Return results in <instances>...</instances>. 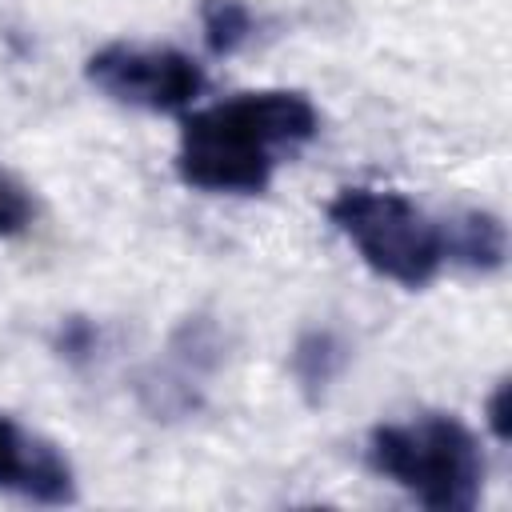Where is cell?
I'll return each instance as SVG.
<instances>
[{
  "instance_id": "obj_10",
  "label": "cell",
  "mask_w": 512,
  "mask_h": 512,
  "mask_svg": "<svg viewBox=\"0 0 512 512\" xmlns=\"http://www.w3.org/2000/svg\"><path fill=\"white\" fill-rule=\"evenodd\" d=\"M56 352L68 360V364H84L92 352H96V324L84 320V316H68L56 332Z\"/></svg>"
},
{
  "instance_id": "obj_5",
  "label": "cell",
  "mask_w": 512,
  "mask_h": 512,
  "mask_svg": "<svg viewBox=\"0 0 512 512\" xmlns=\"http://www.w3.org/2000/svg\"><path fill=\"white\" fill-rule=\"evenodd\" d=\"M0 492H12L32 504L76 500V472L68 456L52 440L20 428L4 412H0Z\"/></svg>"
},
{
  "instance_id": "obj_4",
  "label": "cell",
  "mask_w": 512,
  "mask_h": 512,
  "mask_svg": "<svg viewBox=\"0 0 512 512\" xmlns=\"http://www.w3.org/2000/svg\"><path fill=\"white\" fill-rule=\"evenodd\" d=\"M84 76L108 100L140 112H188L208 88L204 68L180 48L124 40L96 48L84 64Z\"/></svg>"
},
{
  "instance_id": "obj_1",
  "label": "cell",
  "mask_w": 512,
  "mask_h": 512,
  "mask_svg": "<svg viewBox=\"0 0 512 512\" xmlns=\"http://www.w3.org/2000/svg\"><path fill=\"white\" fill-rule=\"evenodd\" d=\"M320 132V112L304 92L260 88L184 112L176 176L200 192L256 196L272 184L276 152Z\"/></svg>"
},
{
  "instance_id": "obj_6",
  "label": "cell",
  "mask_w": 512,
  "mask_h": 512,
  "mask_svg": "<svg viewBox=\"0 0 512 512\" xmlns=\"http://www.w3.org/2000/svg\"><path fill=\"white\" fill-rule=\"evenodd\" d=\"M444 236V260L460 264V268H472V272H496L504 264V252H508V236H504V224L492 216V212H460L448 220V228H440Z\"/></svg>"
},
{
  "instance_id": "obj_2",
  "label": "cell",
  "mask_w": 512,
  "mask_h": 512,
  "mask_svg": "<svg viewBox=\"0 0 512 512\" xmlns=\"http://www.w3.org/2000/svg\"><path fill=\"white\" fill-rule=\"evenodd\" d=\"M364 460L432 512H472L484 492V452L468 424L444 412L376 424Z\"/></svg>"
},
{
  "instance_id": "obj_11",
  "label": "cell",
  "mask_w": 512,
  "mask_h": 512,
  "mask_svg": "<svg viewBox=\"0 0 512 512\" xmlns=\"http://www.w3.org/2000/svg\"><path fill=\"white\" fill-rule=\"evenodd\" d=\"M484 412H488V428H492V436L504 444V440L512 436V424H508V380H500V384L492 388Z\"/></svg>"
},
{
  "instance_id": "obj_9",
  "label": "cell",
  "mask_w": 512,
  "mask_h": 512,
  "mask_svg": "<svg viewBox=\"0 0 512 512\" xmlns=\"http://www.w3.org/2000/svg\"><path fill=\"white\" fill-rule=\"evenodd\" d=\"M32 216H36V204H32L28 188L16 176L0 172V236L4 240L8 236H24L32 228Z\"/></svg>"
},
{
  "instance_id": "obj_3",
  "label": "cell",
  "mask_w": 512,
  "mask_h": 512,
  "mask_svg": "<svg viewBox=\"0 0 512 512\" xmlns=\"http://www.w3.org/2000/svg\"><path fill=\"white\" fill-rule=\"evenodd\" d=\"M328 220L376 276L400 288H424L444 264L440 224L400 192L340 188L328 200Z\"/></svg>"
},
{
  "instance_id": "obj_7",
  "label": "cell",
  "mask_w": 512,
  "mask_h": 512,
  "mask_svg": "<svg viewBox=\"0 0 512 512\" xmlns=\"http://www.w3.org/2000/svg\"><path fill=\"white\" fill-rule=\"evenodd\" d=\"M344 360H348V348L336 332L328 328H308L296 344H292V376H296V388L304 392V400H324V392L332 388V380L344 372Z\"/></svg>"
},
{
  "instance_id": "obj_8",
  "label": "cell",
  "mask_w": 512,
  "mask_h": 512,
  "mask_svg": "<svg viewBox=\"0 0 512 512\" xmlns=\"http://www.w3.org/2000/svg\"><path fill=\"white\" fill-rule=\"evenodd\" d=\"M200 28L212 56H232L252 40V8L244 0H200Z\"/></svg>"
}]
</instances>
